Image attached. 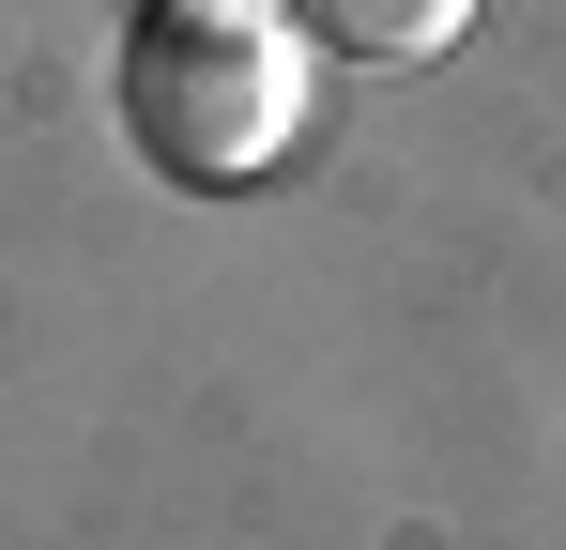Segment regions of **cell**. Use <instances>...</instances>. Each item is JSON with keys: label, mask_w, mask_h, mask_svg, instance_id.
Instances as JSON below:
<instances>
[{"label": "cell", "mask_w": 566, "mask_h": 550, "mask_svg": "<svg viewBox=\"0 0 566 550\" xmlns=\"http://www.w3.org/2000/svg\"><path fill=\"white\" fill-rule=\"evenodd\" d=\"M123 138L169 183H261L306 138V46L261 0H138V31H123Z\"/></svg>", "instance_id": "cell-1"}, {"label": "cell", "mask_w": 566, "mask_h": 550, "mask_svg": "<svg viewBox=\"0 0 566 550\" xmlns=\"http://www.w3.org/2000/svg\"><path fill=\"white\" fill-rule=\"evenodd\" d=\"M322 62H444L474 31V0H291Z\"/></svg>", "instance_id": "cell-2"}]
</instances>
